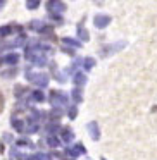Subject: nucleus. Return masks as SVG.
Listing matches in <instances>:
<instances>
[{"mask_svg":"<svg viewBox=\"0 0 157 160\" xmlns=\"http://www.w3.org/2000/svg\"><path fill=\"white\" fill-rule=\"evenodd\" d=\"M38 128H40L38 124H29L28 128H26V132H28V134H35V132L38 131Z\"/></svg>","mask_w":157,"mask_h":160,"instance_id":"obj_26","label":"nucleus"},{"mask_svg":"<svg viewBox=\"0 0 157 160\" xmlns=\"http://www.w3.org/2000/svg\"><path fill=\"white\" fill-rule=\"evenodd\" d=\"M57 129H59V126H57L55 122H52V124H49V126H47V132H55Z\"/></svg>","mask_w":157,"mask_h":160,"instance_id":"obj_28","label":"nucleus"},{"mask_svg":"<svg viewBox=\"0 0 157 160\" xmlns=\"http://www.w3.org/2000/svg\"><path fill=\"white\" fill-rule=\"evenodd\" d=\"M36 158H38V160H52V157L47 155V153H38V155H36Z\"/></svg>","mask_w":157,"mask_h":160,"instance_id":"obj_30","label":"nucleus"},{"mask_svg":"<svg viewBox=\"0 0 157 160\" xmlns=\"http://www.w3.org/2000/svg\"><path fill=\"white\" fill-rule=\"evenodd\" d=\"M78 40H80L81 43H83V42L86 43L88 40H90V33H88V29L85 28L83 24H80V26H78Z\"/></svg>","mask_w":157,"mask_h":160,"instance_id":"obj_11","label":"nucleus"},{"mask_svg":"<svg viewBox=\"0 0 157 160\" xmlns=\"http://www.w3.org/2000/svg\"><path fill=\"white\" fill-rule=\"evenodd\" d=\"M31 62H33V66H36V67H45L47 66V57L42 55V53H38L36 57L31 59Z\"/></svg>","mask_w":157,"mask_h":160,"instance_id":"obj_15","label":"nucleus"},{"mask_svg":"<svg viewBox=\"0 0 157 160\" xmlns=\"http://www.w3.org/2000/svg\"><path fill=\"white\" fill-rule=\"evenodd\" d=\"M50 19H52V21H57V24H60V22H62V18H60L59 14H50Z\"/></svg>","mask_w":157,"mask_h":160,"instance_id":"obj_29","label":"nucleus"},{"mask_svg":"<svg viewBox=\"0 0 157 160\" xmlns=\"http://www.w3.org/2000/svg\"><path fill=\"white\" fill-rule=\"evenodd\" d=\"M111 16L109 14H97L93 18V24H95V28L97 29H104V28H107L109 24H111Z\"/></svg>","mask_w":157,"mask_h":160,"instance_id":"obj_4","label":"nucleus"},{"mask_svg":"<svg viewBox=\"0 0 157 160\" xmlns=\"http://www.w3.org/2000/svg\"><path fill=\"white\" fill-rule=\"evenodd\" d=\"M40 7V2L38 0H28L26 2V9H29V11H35V9Z\"/></svg>","mask_w":157,"mask_h":160,"instance_id":"obj_24","label":"nucleus"},{"mask_svg":"<svg viewBox=\"0 0 157 160\" xmlns=\"http://www.w3.org/2000/svg\"><path fill=\"white\" fill-rule=\"evenodd\" d=\"M47 145H49L50 148H59V146H60V139L57 138V136L50 134L49 138H47Z\"/></svg>","mask_w":157,"mask_h":160,"instance_id":"obj_17","label":"nucleus"},{"mask_svg":"<svg viewBox=\"0 0 157 160\" xmlns=\"http://www.w3.org/2000/svg\"><path fill=\"white\" fill-rule=\"evenodd\" d=\"M62 43H64V45H69V48H71V47H74V48H81V45H83L80 40L69 38V36H64V38H62Z\"/></svg>","mask_w":157,"mask_h":160,"instance_id":"obj_14","label":"nucleus"},{"mask_svg":"<svg viewBox=\"0 0 157 160\" xmlns=\"http://www.w3.org/2000/svg\"><path fill=\"white\" fill-rule=\"evenodd\" d=\"M69 97L73 98V102L74 103H81V102H83V93H81V88H73V90H71V93H69Z\"/></svg>","mask_w":157,"mask_h":160,"instance_id":"obj_13","label":"nucleus"},{"mask_svg":"<svg viewBox=\"0 0 157 160\" xmlns=\"http://www.w3.org/2000/svg\"><path fill=\"white\" fill-rule=\"evenodd\" d=\"M26 160H38V158H36V155H33V157H28Z\"/></svg>","mask_w":157,"mask_h":160,"instance_id":"obj_34","label":"nucleus"},{"mask_svg":"<svg viewBox=\"0 0 157 160\" xmlns=\"http://www.w3.org/2000/svg\"><path fill=\"white\" fill-rule=\"evenodd\" d=\"M60 50H62L64 53H69V55H74V50H73V48H67V47H62Z\"/></svg>","mask_w":157,"mask_h":160,"instance_id":"obj_31","label":"nucleus"},{"mask_svg":"<svg viewBox=\"0 0 157 160\" xmlns=\"http://www.w3.org/2000/svg\"><path fill=\"white\" fill-rule=\"evenodd\" d=\"M2 62L7 64V66H16V64L19 62V53H16V52L7 53V55L2 57Z\"/></svg>","mask_w":157,"mask_h":160,"instance_id":"obj_8","label":"nucleus"},{"mask_svg":"<svg viewBox=\"0 0 157 160\" xmlns=\"http://www.w3.org/2000/svg\"><path fill=\"white\" fill-rule=\"evenodd\" d=\"M100 160H107V158H104V157H102V158H100Z\"/></svg>","mask_w":157,"mask_h":160,"instance_id":"obj_36","label":"nucleus"},{"mask_svg":"<svg viewBox=\"0 0 157 160\" xmlns=\"http://www.w3.org/2000/svg\"><path fill=\"white\" fill-rule=\"evenodd\" d=\"M4 5H5V2H4V0H0V9L4 7Z\"/></svg>","mask_w":157,"mask_h":160,"instance_id":"obj_35","label":"nucleus"},{"mask_svg":"<svg viewBox=\"0 0 157 160\" xmlns=\"http://www.w3.org/2000/svg\"><path fill=\"white\" fill-rule=\"evenodd\" d=\"M73 139H74V132L71 131L69 128H62V141L69 145V143L73 141Z\"/></svg>","mask_w":157,"mask_h":160,"instance_id":"obj_16","label":"nucleus"},{"mask_svg":"<svg viewBox=\"0 0 157 160\" xmlns=\"http://www.w3.org/2000/svg\"><path fill=\"white\" fill-rule=\"evenodd\" d=\"M88 132H90V138L93 139V141H98L100 139V129H98V124L95 121H92V122H88Z\"/></svg>","mask_w":157,"mask_h":160,"instance_id":"obj_6","label":"nucleus"},{"mask_svg":"<svg viewBox=\"0 0 157 160\" xmlns=\"http://www.w3.org/2000/svg\"><path fill=\"white\" fill-rule=\"evenodd\" d=\"M66 153L71 158H76V157H80V155H85V153H86V148L83 146V143H76L74 146H69V148L66 150Z\"/></svg>","mask_w":157,"mask_h":160,"instance_id":"obj_5","label":"nucleus"},{"mask_svg":"<svg viewBox=\"0 0 157 160\" xmlns=\"http://www.w3.org/2000/svg\"><path fill=\"white\" fill-rule=\"evenodd\" d=\"M4 103H5V98H4V95L0 93V112L4 110Z\"/></svg>","mask_w":157,"mask_h":160,"instance_id":"obj_33","label":"nucleus"},{"mask_svg":"<svg viewBox=\"0 0 157 160\" xmlns=\"http://www.w3.org/2000/svg\"><path fill=\"white\" fill-rule=\"evenodd\" d=\"M83 67H85V71H92L95 67V59L93 57H85L83 59Z\"/></svg>","mask_w":157,"mask_h":160,"instance_id":"obj_19","label":"nucleus"},{"mask_svg":"<svg viewBox=\"0 0 157 160\" xmlns=\"http://www.w3.org/2000/svg\"><path fill=\"white\" fill-rule=\"evenodd\" d=\"M14 31V26H2L0 28V36H9Z\"/></svg>","mask_w":157,"mask_h":160,"instance_id":"obj_23","label":"nucleus"},{"mask_svg":"<svg viewBox=\"0 0 157 160\" xmlns=\"http://www.w3.org/2000/svg\"><path fill=\"white\" fill-rule=\"evenodd\" d=\"M49 102H50V105H54V107L60 108V105H66L67 102H69V95H67L66 91L54 90V91H50Z\"/></svg>","mask_w":157,"mask_h":160,"instance_id":"obj_2","label":"nucleus"},{"mask_svg":"<svg viewBox=\"0 0 157 160\" xmlns=\"http://www.w3.org/2000/svg\"><path fill=\"white\" fill-rule=\"evenodd\" d=\"M47 7L50 9V11H55V12H64L67 9V5L64 4V2H47Z\"/></svg>","mask_w":157,"mask_h":160,"instance_id":"obj_9","label":"nucleus"},{"mask_svg":"<svg viewBox=\"0 0 157 160\" xmlns=\"http://www.w3.org/2000/svg\"><path fill=\"white\" fill-rule=\"evenodd\" d=\"M26 78H28L29 83L36 84L38 88H45L49 84L50 78L49 74H43V72H31V71H26Z\"/></svg>","mask_w":157,"mask_h":160,"instance_id":"obj_1","label":"nucleus"},{"mask_svg":"<svg viewBox=\"0 0 157 160\" xmlns=\"http://www.w3.org/2000/svg\"><path fill=\"white\" fill-rule=\"evenodd\" d=\"M24 42H26V36H24V35H19L16 40H12V42L5 43V45H4V48H18V47H21Z\"/></svg>","mask_w":157,"mask_h":160,"instance_id":"obj_10","label":"nucleus"},{"mask_svg":"<svg viewBox=\"0 0 157 160\" xmlns=\"http://www.w3.org/2000/svg\"><path fill=\"white\" fill-rule=\"evenodd\" d=\"M16 90H18V91H16V97H21V95L24 93V88H23V86H16Z\"/></svg>","mask_w":157,"mask_h":160,"instance_id":"obj_32","label":"nucleus"},{"mask_svg":"<svg viewBox=\"0 0 157 160\" xmlns=\"http://www.w3.org/2000/svg\"><path fill=\"white\" fill-rule=\"evenodd\" d=\"M29 28L31 29H36V31H42V28H43V22L42 21H38V19H35V21H31V24H29Z\"/></svg>","mask_w":157,"mask_h":160,"instance_id":"obj_25","label":"nucleus"},{"mask_svg":"<svg viewBox=\"0 0 157 160\" xmlns=\"http://www.w3.org/2000/svg\"><path fill=\"white\" fill-rule=\"evenodd\" d=\"M31 98L35 102H38V103H43V102H45V95H43V91L42 90H35L31 93Z\"/></svg>","mask_w":157,"mask_h":160,"instance_id":"obj_18","label":"nucleus"},{"mask_svg":"<svg viewBox=\"0 0 157 160\" xmlns=\"http://www.w3.org/2000/svg\"><path fill=\"white\" fill-rule=\"evenodd\" d=\"M76 115H78V107L76 105H69V108H67V117L76 119Z\"/></svg>","mask_w":157,"mask_h":160,"instance_id":"obj_22","label":"nucleus"},{"mask_svg":"<svg viewBox=\"0 0 157 160\" xmlns=\"http://www.w3.org/2000/svg\"><path fill=\"white\" fill-rule=\"evenodd\" d=\"M16 74H18V69H9V71H5V72H2V76L4 78H14Z\"/></svg>","mask_w":157,"mask_h":160,"instance_id":"obj_27","label":"nucleus"},{"mask_svg":"<svg viewBox=\"0 0 157 160\" xmlns=\"http://www.w3.org/2000/svg\"><path fill=\"white\" fill-rule=\"evenodd\" d=\"M124 47H126V42H118V43H112V45H105L104 48L100 50V55L109 57V55H112V53H116L118 50L124 48Z\"/></svg>","mask_w":157,"mask_h":160,"instance_id":"obj_3","label":"nucleus"},{"mask_svg":"<svg viewBox=\"0 0 157 160\" xmlns=\"http://www.w3.org/2000/svg\"><path fill=\"white\" fill-rule=\"evenodd\" d=\"M16 146H28V148H35V145H33L31 141H29V139H18V141H16Z\"/></svg>","mask_w":157,"mask_h":160,"instance_id":"obj_21","label":"nucleus"},{"mask_svg":"<svg viewBox=\"0 0 157 160\" xmlns=\"http://www.w3.org/2000/svg\"><path fill=\"white\" fill-rule=\"evenodd\" d=\"M11 124H12V128H14L18 132H24V131H26V128H24V121H23V119H18V117H14V115H12Z\"/></svg>","mask_w":157,"mask_h":160,"instance_id":"obj_12","label":"nucleus"},{"mask_svg":"<svg viewBox=\"0 0 157 160\" xmlns=\"http://www.w3.org/2000/svg\"><path fill=\"white\" fill-rule=\"evenodd\" d=\"M60 115H62V110H60V108H57V107H54L52 112H50V119H52V122H57L60 119Z\"/></svg>","mask_w":157,"mask_h":160,"instance_id":"obj_20","label":"nucleus"},{"mask_svg":"<svg viewBox=\"0 0 157 160\" xmlns=\"http://www.w3.org/2000/svg\"><path fill=\"white\" fill-rule=\"evenodd\" d=\"M86 74H83V72H74L73 74V83H74V88H81V86H85L86 84Z\"/></svg>","mask_w":157,"mask_h":160,"instance_id":"obj_7","label":"nucleus"}]
</instances>
